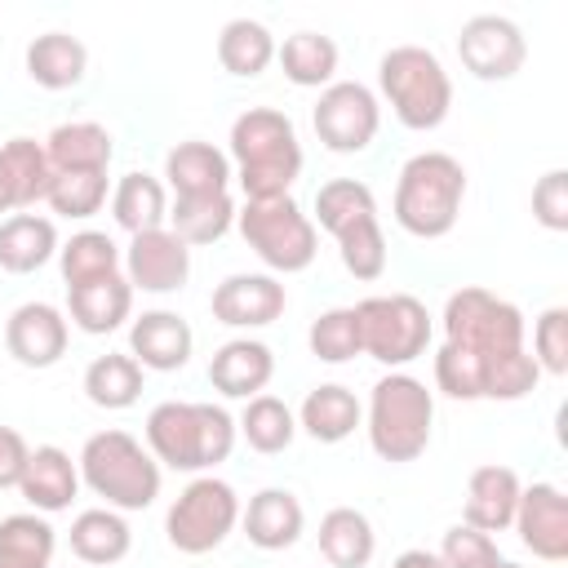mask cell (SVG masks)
Instances as JSON below:
<instances>
[{
	"label": "cell",
	"mask_w": 568,
	"mask_h": 568,
	"mask_svg": "<svg viewBox=\"0 0 568 568\" xmlns=\"http://www.w3.org/2000/svg\"><path fill=\"white\" fill-rule=\"evenodd\" d=\"M532 359L550 377L568 373V306H546L532 320Z\"/></svg>",
	"instance_id": "f6af8a7d"
},
{
	"label": "cell",
	"mask_w": 568,
	"mask_h": 568,
	"mask_svg": "<svg viewBox=\"0 0 568 568\" xmlns=\"http://www.w3.org/2000/svg\"><path fill=\"white\" fill-rule=\"evenodd\" d=\"M58 226L44 213H9L0 222V271L31 275L58 257Z\"/></svg>",
	"instance_id": "d4e9b609"
},
{
	"label": "cell",
	"mask_w": 568,
	"mask_h": 568,
	"mask_svg": "<svg viewBox=\"0 0 568 568\" xmlns=\"http://www.w3.org/2000/svg\"><path fill=\"white\" fill-rule=\"evenodd\" d=\"M80 484L102 497L111 510L129 515V510H146L160 497V462L129 435V430H98L84 439L80 457Z\"/></svg>",
	"instance_id": "277c9868"
},
{
	"label": "cell",
	"mask_w": 568,
	"mask_h": 568,
	"mask_svg": "<svg viewBox=\"0 0 568 568\" xmlns=\"http://www.w3.org/2000/svg\"><path fill=\"white\" fill-rule=\"evenodd\" d=\"M44 155H49L53 173H106L115 146L98 120H71L44 138Z\"/></svg>",
	"instance_id": "4316f807"
},
{
	"label": "cell",
	"mask_w": 568,
	"mask_h": 568,
	"mask_svg": "<svg viewBox=\"0 0 568 568\" xmlns=\"http://www.w3.org/2000/svg\"><path fill=\"white\" fill-rule=\"evenodd\" d=\"M524 311L479 284H466L457 293H448L444 302V342L479 355L484 364L493 355H506V351H524Z\"/></svg>",
	"instance_id": "ba28073f"
},
{
	"label": "cell",
	"mask_w": 568,
	"mask_h": 568,
	"mask_svg": "<svg viewBox=\"0 0 568 568\" xmlns=\"http://www.w3.org/2000/svg\"><path fill=\"white\" fill-rule=\"evenodd\" d=\"M240 524V497L217 475H195L178 501L164 515V537L182 555H209L217 550Z\"/></svg>",
	"instance_id": "9c48e42d"
},
{
	"label": "cell",
	"mask_w": 568,
	"mask_h": 568,
	"mask_svg": "<svg viewBox=\"0 0 568 568\" xmlns=\"http://www.w3.org/2000/svg\"><path fill=\"white\" fill-rule=\"evenodd\" d=\"M435 386L448 399H462V404L484 399V359L462 351V346H453V342H444L435 351Z\"/></svg>",
	"instance_id": "ee69618b"
},
{
	"label": "cell",
	"mask_w": 568,
	"mask_h": 568,
	"mask_svg": "<svg viewBox=\"0 0 568 568\" xmlns=\"http://www.w3.org/2000/svg\"><path fill=\"white\" fill-rule=\"evenodd\" d=\"M235 430L244 435V444H248L253 453L275 457V453H284V448L293 444L297 417H293V408H288L280 395H266V390H262V395L244 399V413H240Z\"/></svg>",
	"instance_id": "74e56055"
},
{
	"label": "cell",
	"mask_w": 568,
	"mask_h": 568,
	"mask_svg": "<svg viewBox=\"0 0 568 568\" xmlns=\"http://www.w3.org/2000/svg\"><path fill=\"white\" fill-rule=\"evenodd\" d=\"M311 124H315V138L333 155H359L373 146V138L382 129V102L359 80H333L328 89H320Z\"/></svg>",
	"instance_id": "8fae6325"
},
{
	"label": "cell",
	"mask_w": 568,
	"mask_h": 568,
	"mask_svg": "<svg viewBox=\"0 0 568 568\" xmlns=\"http://www.w3.org/2000/svg\"><path fill=\"white\" fill-rule=\"evenodd\" d=\"M271 377H275V355L257 337H231L209 359V382L226 399H253L271 386Z\"/></svg>",
	"instance_id": "ac0fdd59"
},
{
	"label": "cell",
	"mask_w": 568,
	"mask_h": 568,
	"mask_svg": "<svg viewBox=\"0 0 568 568\" xmlns=\"http://www.w3.org/2000/svg\"><path fill=\"white\" fill-rule=\"evenodd\" d=\"M306 346H311V355L324 359V364H346V359L364 355L355 306H333V311H324L320 320H311Z\"/></svg>",
	"instance_id": "ab89813d"
},
{
	"label": "cell",
	"mask_w": 568,
	"mask_h": 568,
	"mask_svg": "<svg viewBox=\"0 0 568 568\" xmlns=\"http://www.w3.org/2000/svg\"><path fill=\"white\" fill-rule=\"evenodd\" d=\"M124 280L133 293H178L186 280H191V248L169 231H142V235H129V248H124Z\"/></svg>",
	"instance_id": "4fadbf2b"
},
{
	"label": "cell",
	"mask_w": 568,
	"mask_h": 568,
	"mask_svg": "<svg viewBox=\"0 0 568 568\" xmlns=\"http://www.w3.org/2000/svg\"><path fill=\"white\" fill-rule=\"evenodd\" d=\"M519 475L501 462H484L470 470L466 479V510H462V524L479 528V532H506L515 524V506H519Z\"/></svg>",
	"instance_id": "d6986e66"
},
{
	"label": "cell",
	"mask_w": 568,
	"mask_h": 568,
	"mask_svg": "<svg viewBox=\"0 0 568 568\" xmlns=\"http://www.w3.org/2000/svg\"><path fill=\"white\" fill-rule=\"evenodd\" d=\"M27 457H31V444H27V439H22L13 426H0V493L22 484Z\"/></svg>",
	"instance_id": "c3c4849f"
},
{
	"label": "cell",
	"mask_w": 568,
	"mask_h": 568,
	"mask_svg": "<svg viewBox=\"0 0 568 568\" xmlns=\"http://www.w3.org/2000/svg\"><path fill=\"white\" fill-rule=\"evenodd\" d=\"M18 493L27 497V506H31L36 515H58V510H67V506L75 501V493H80V466L71 462L67 448L40 444V448H31V457H27V470H22Z\"/></svg>",
	"instance_id": "44dd1931"
},
{
	"label": "cell",
	"mask_w": 568,
	"mask_h": 568,
	"mask_svg": "<svg viewBox=\"0 0 568 568\" xmlns=\"http://www.w3.org/2000/svg\"><path fill=\"white\" fill-rule=\"evenodd\" d=\"M240 524H244V537L257 550H288V546H297V537L306 528V510H302L297 493H288V488H262L240 510Z\"/></svg>",
	"instance_id": "7402d4cb"
},
{
	"label": "cell",
	"mask_w": 568,
	"mask_h": 568,
	"mask_svg": "<svg viewBox=\"0 0 568 568\" xmlns=\"http://www.w3.org/2000/svg\"><path fill=\"white\" fill-rule=\"evenodd\" d=\"M235 226V200L231 191L222 195H195V200H173L169 204V231L195 248V244H213Z\"/></svg>",
	"instance_id": "d590c367"
},
{
	"label": "cell",
	"mask_w": 568,
	"mask_h": 568,
	"mask_svg": "<svg viewBox=\"0 0 568 568\" xmlns=\"http://www.w3.org/2000/svg\"><path fill=\"white\" fill-rule=\"evenodd\" d=\"M288 293L271 271H240L213 288V320L226 328H266L284 315Z\"/></svg>",
	"instance_id": "5bb4252c"
},
{
	"label": "cell",
	"mask_w": 568,
	"mask_h": 568,
	"mask_svg": "<svg viewBox=\"0 0 568 568\" xmlns=\"http://www.w3.org/2000/svg\"><path fill=\"white\" fill-rule=\"evenodd\" d=\"M497 559H501L497 541L488 532L470 528V524H453L439 541V564L444 568H493Z\"/></svg>",
	"instance_id": "bcb514c9"
},
{
	"label": "cell",
	"mask_w": 568,
	"mask_h": 568,
	"mask_svg": "<svg viewBox=\"0 0 568 568\" xmlns=\"http://www.w3.org/2000/svg\"><path fill=\"white\" fill-rule=\"evenodd\" d=\"M71 555L80 564H93V568H111L120 564L129 550H133V528L120 510L111 506H93V510H80L71 519Z\"/></svg>",
	"instance_id": "484cf974"
},
{
	"label": "cell",
	"mask_w": 568,
	"mask_h": 568,
	"mask_svg": "<svg viewBox=\"0 0 568 568\" xmlns=\"http://www.w3.org/2000/svg\"><path fill=\"white\" fill-rule=\"evenodd\" d=\"M275 58L297 89H328L337 75V44L333 36H320V31L284 36V44H275Z\"/></svg>",
	"instance_id": "836d02e7"
},
{
	"label": "cell",
	"mask_w": 568,
	"mask_h": 568,
	"mask_svg": "<svg viewBox=\"0 0 568 568\" xmlns=\"http://www.w3.org/2000/svg\"><path fill=\"white\" fill-rule=\"evenodd\" d=\"M164 178L173 186V200H195V195H222L231 191V155L217 151L213 142H178L164 155Z\"/></svg>",
	"instance_id": "ffe728a7"
},
{
	"label": "cell",
	"mask_w": 568,
	"mask_h": 568,
	"mask_svg": "<svg viewBox=\"0 0 568 568\" xmlns=\"http://www.w3.org/2000/svg\"><path fill=\"white\" fill-rule=\"evenodd\" d=\"M493 568H524V564H515V559H497Z\"/></svg>",
	"instance_id": "f907efd6"
},
{
	"label": "cell",
	"mask_w": 568,
	"mask_h": 568,
	"mask_svg": "<svg viewBox=\"0 0 568 568\" xmlns=\"http://www.w3.org/2000/svg\"><path fill=\"white\" fill-rule=\"evenodd\" d=\"M235 417L222 404H191V399H164L146 413V453L186 475H213L235 448Z\"/></svg>",
	"instance_id": "7a4b0ae2"
},
{
	"label": "cell",
	"mask_w": 568,
	"mask_h": 568,
	"mask_svg": "<svg viewBox=\"0 0 568 568\" xmlns=\"http://www.w3.org/2000/svg\"><path fill=\"white\" fill-rule=\"evenodd\" d=\"M541 382V368L537 359L524 351H506V355H493L484 364V399H501V404H515L524 395H532Z\"/></svg>",
	"instance_id": "b9f144b4"
},
{
	"label": "cell",
	"mask_w": 568,
	"mask_h": 568,
	"mask_svg": "<svg viewBox=\"0 0 568 568\" xmlns=\"http://www.w3.org/2000/svg\"><path fill=\"white\" fill-rule=\"evenodd\" d=\"M364 217H377V200H373V186L359 182V178H333L315 191V222L337 240L346 226L364 222Z\"/></svg>",
	"instance_id": "f35d334b"
},
{
	"label": "cell",
	"mask_w": 568,
	"mask_h": 568,
	"mask_svg": "<svg viewBox=\"0 0 568 568\" xmlns=\"http://www.w3.org/2000/svg\"><path fill=\"white\" fill-rule=\"evenodd\" d=\"M510 528L537 559H546V564L568 559V497L555 484H528L519 493Z\"/></svg>",
	"instance_id": "2e32d148"
},
{
	"label": "cell",
	"mask_w": 568,
	"mask_h": 568,
	"mask_svg": "<svg viewBox=\"0 0 568 568\" xmlns=\"http://www.w3.org/2000/svg\"><path fill=\"white\" fill-rule=\"evenodd\" d=\"M462 200H466L462 160L448 151H417L399 169L390 209H395L399 231H408L417 240H444L462 217Z\"/></svg>",
	"instance_id": "3957f363"
},
{
	"label": "cell",
	"mask_w": 568,
	"mask_h": 568,
	"mask_svg": "<svg viewBox=\"0 0 568 568\" xmlns=\"http://www.w3.org/2000/svg\"><path fill=\"white\" fill-rule=\"evenodd\" d=\"M71 324L53 302H22L4 320V351L22 368H53L67 355Z\"/></svg>",
	"instance_id": "9a60e30c"
},
{
	"label": "cell",
	"mask_w": 568,
	"mask_h": 568,
	"mask_svg": "<svg viewBox=\"0 0 568 568\" xmlns=\"http://www.w3.org/2000/svg\"><path fill=\"white\" fill-rule=\"evenodd\" d=\"M44 204L58 217L84 222V217H93L106 204V173H53Z\"/></svg>",
	"instance_id": "60d3db41"
},
{
	"label": "cell",
	"mask_w": 568,
	"mask_h": 568,
	"mask_svg": "<svg viewBox=\"0 0 568 568\" xmlns=\"http://www.w3.org/2000/svg\"><path fill=\"white\" fill-rule=\"evenodd\" d=\"M377 84H382V98L390 102V111L404 129L430 133L453 111V80L444 71V62L422 44L386 49L377 62Z\"/></svg>",
	"instance_id": "8992f818"
},
{
	"label": "cell",
	"mask_w": 568,
	"mask_h": 568,
	"mask_svg": "<svg viewBox=\"0 0 568 568\" xmlns=\"http://www.w3.org/2000/svg\"><path fill=\"white\" fill-rule=\"evenodd\" d=\"M84 395H89V404H98L106 413L133 408L142 399V364L133 355H120V351L98 355L84 368Z\"/></svg>",
	"instance_id": "e575fe53"
},
{
	"label": "cell",
	"mask_w": 568,
	"mask_h": 568,
	"mask_svg": "<svg viewBox=\"0 0 568 568\" xmlns=\"http://www.w3.org/2000/svg\"><path fill=\"white\" fill-rule=\"evenodd\" d=\"M111 213H115V226H124L129 235H142V231H160L169 226V191L160 178L151 173H124L111 191Z\"/></svg>",
	"instance_id": "f546056e"
},
{
	"label": "cell",
	"mask_w": 568,
	"mask_h": 568,
	"mask_svg": "<svg viewBox=\"0 0 568 568\" xmlns=\"http://www.w3.org/2000/svg\"><path fill=\"white\" fill-rule=\"evenodd\" d=\"M58 532L44 515L22 510L0 519V568H53Z\"/></svg>",
	"instance_id": "d6a6232c"
},
{
	"label": "cell",
	"mask_w": 568,
	"mask_h": 568,
	"mask_svg": "<svg viewBox=\"0 0 568 568\" xmlns=\"http://www.w3.org/2000/svg\"><path fill=\"white\" fill-rule=\"evenodd\" d=\"M120 262H124V253L106 231H75L67 244H58V271H62L67 288H80L89 280L115 275Z\"/></svg>",
	"instance_id": "8d00e7d4"
},
{
	"label": "cell",
	"mask_w": 568,
	"mask_h": 568,
	"mask_svg": "<svg viewBox=\"0 0 568 568\" xmlns=\"http://www.w3.org/2000/svg\"><path fill=\"white\" fill-rule=\"evenodd\" d=\"M0 213H9V209H4V200H0Z\"/></svg>",
	"instance_id": "816d5d0a"
},
{
	"label": "cell",
	"mask_w": 568,
	"mask_h": 568,
	"mask_svg": "<svg viewBox=\"0 0 568 568\" xmlns=\"http://www.w3.org/2000/svg\"><path fill=\"white\" fill-rule=\"evenodd\" d=\"M53 164L44 155V142L36 138H9L0 146V200L9 213H22L49 195Z\"/></svg>",
	"instance_id": "603a6c76"
},
{
	"label": "cell",
	"mask_w": 568,
	"mask_h": 568,
	"mask_svg": "<svg viewBox=\"0 0 568 568\" xmlns=\"http://www.w3.org/2000/svg\"><path fill=\"white\" fill-rule=\"evenodd\" d=\"M235 226H240L244 244L262 257V266L275 275H297L320 253L315 222H311V213H302V204L293 195L244 200V209H235Z\"/></svg>",
	"instance_id": "52a82bcc"
},
{
	"label": "cell",
	"mask_w": 568,
	"mask_h": 568,
	"mask_svg": "<svg viewBox=\"0 0 568 568\" xmlns=\"http://www.w3.org/2000/svg\"><path fill=\"white\" fill-rule=\"evenodd\" d=\"M359 315V346L390 373L426 355L430 346V311L413 293H377L355 306Z\"/></svg>",
	"instance_id": "30bf717a"
},
{
	"label": "cell",
	"mask_w": 568,
	"mask_h": 568,
	"mask_svg": "<svg viewBox=\"0 0 568 568\" xmlns=\"http://www.w3.org/2000/svg\"><path fill=\"white\" fill-rule=\"evenodd\" d=\"M430 426H435V395L426 390V382H417L404 368L373 382L364 430L382 462H417L430 444Z\"/></svg>",
	"instance_id": "5b68a950"
},
{
	"label": "cell",
	"mask_w": 568,
	"mask_h": 568,
	"mask_svg": "<svg viewBox=\"0 0 568 568\" xmlns=\"http://www.w3.org/2000/svg\"><path fill=\"white\" fill-rule=\"evenodd\" d=\"M457 58L462 67L475 75V80H510L519 75L524 58H528V40L524 31L501 18V13H475L462 22V36H457Z\"/></svg>",
	"instance_id": "7c38bea8"
},
{
	"label": "cell",
	"mask_w": 568,
	"mask_h": 568,
	"mask_svg": "<svg viewBox=\"0 0 568 568\" xmlns=\"http://www.w3.org/2000/svg\"><path fill=\"white\" fill-rule=\"evenodd\" d=\"M364 422V404L355 399V390H346L342 382H324L315 386L302 408H297V430H306L320 444H342L355 435V426Z\"/></svg>",
	"instance_id": "83f0119b"
},
{
	"label": "cell",
	"mask_w": 568,
	"mask_h": 568,
	"mask_svg": "<svg viewBox=\"0 0 568 568\" xmlns=\"http://www.w3.org/2000/svg\"><path fill=\"white\" fill-rule=\"evenodd\" d=\"M195 333L178 311H142L129 324V355L142 364V373H178L191 364Z\"/></svg>",
	"instance_id": "e0dca14e"
},
{
	"label": "cell",
	"mask_w": 568,
	"mask_h": 568,
	"mask_svg": "<svg viewBox=\"0 0 568 568\" xmlns=\"http://www.w3.org/2000/svg\"><path fill=\"white\" fill-rule=\"evenodd\" d=\"M337 253H342V266L355 280H382V271H386V235H382V222L377 217H364V222L346 226L337 235Z\"/></svg>",
	"instance_id": "7bdbcfd3"
},
{
	"label": "cell",
	"mask_w": 568,
	"mask_h": 568,
	"mask_svg": "<svg viewBox=\"0 0 568 568\" xmlns=\"http://www.w3.org/2000/svg\"><path fill=\"white\" fill-rule=\"evenodd\" d=\"M217 62H222V71H231L240 80H257L275 62L271 27L257 22V18H231L217 36Z\"/></svg>",
	"instance_id": "1f68e13d"
},
{
	"label": "cell",
	"mask_w": 568,
	"mask_h": 568,
	"mask_svg": "<svg viewBox=\"0 0 568 568\" xmlns=\"http://www.w3.org/2000/svg\"><path fill=\"white\" fill-rule=\"evenodd\" d=\"M27 75L40 84V89H75L84 80V67H89V49L67 36V31H44L27 44Z\"/></svg>",
	"instance_id": "f1b7e54d"
},
{
	"label": "cell",
	"mask_w": 568,
	"mask_h": 568,
	"mask_svg": "<svg viewBox=\"0 0 568 568\" xmlns=\"http://www.w3.org/2000/svg\"><path fill=\"white\" fill-rule=\"evenodd\" d=\"M390 568H444V564H439V555H435V550H404Z\"/></svg>",
	"instance_id": "681fc988"
},
{
	"label": "cell",
	"mask_w": 568,
	"mask_h": 568,
	"mask_svg": "<svg viewBox=\"0 0 568 568\" xmlns=\"http://www.w3.org/2000/svg\"><path fill=\"white\" fill-rule=\"evenodd\" d=\"M67 311L80 333L102 337V333H115L133 315V288H129L124 271H115V275L89 280L80 288H67Z\"/></svg>",
	"instance_id": "cb8c5ba5"
},
{
	"label": "cell",
	"mask_w": 568,
	"mask_h": 568,
	"mask_svg": "<svg viewBox=\"0 0 568 568\" xmlns=\"http://www.w3.org/2000/svg\"><path fill=\"white\" fill-rule=\"evenodd\" d=\"M532 217L546 231H568V173L564 169H550V173L537 178V186H532Z\"/></svg>",
	"instance_id": "7dc6e473"
},
{
	"label": "cell",
	"mask_w": 568,
	"mask_h": 568,
	"mask_svg": "<svg viewBox=\"0 0 568 568\" xmlns=\"http://www.w3.org/2000/svg\"><path fill=\"white\" fill-rule=\"evenodd\" d=\"M373 550H377V532H373L364 510H355V506L324 510V519H320V555L333 568H364L373 559Z\"/></svg>",
	"instance_id": "4dcf8cb0"
},
{
	"label": "cell",
	"mask_w": 568,
	"mask_h": 568,
	"mask_svg": "<svg viewBox=\"0 0 568 568\" xmlns=\"http://www.w3.org/2000/svg\"><path fill=\"white\" fill-rule=\"evenodd\" d=\"M231 160L244 200H275L288 195L302 173V142L284 111L248 106L231 120Z\"/></svg>",
	"instance_id": "6da1fadb"
}]
</instances>
